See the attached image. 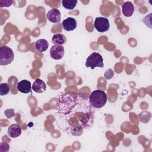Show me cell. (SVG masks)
I'll list each match as a JSON object with an SVG mask.
<instances>
[{
    "mask_svg": "<svg viewBox=\"0 0 152 152\" xmlns=\"http://www.w3.org/2000/svg\"><path fill=\"white\" fill-rule=\"evenodd\" d=\"M89 102L91 106L95 108H102L107 102L106 93L100 90L93 91L89 97Z\"/></svg>",
    "mask_w": 152,
    "mask_h": 152,
    "instance_id": "cell-1",
    "label": "cell"
},
{
    "mask_svg": "<svg viewBox=\"0 0 152 152\" xmlns=\"http://www.w3.org/2000/svg\"><path fill=\"white\" fill-rule=\"evenodd\" d=\"M14 58L12 50L7 46L0 48V65H7L11 64Z\"/></svg>",
    "mask_w": 152,
    "mask_h": 152,
    "instance_id": "cell-2",
    "label": "cell"
},
{
    "mask_svg": "<svg viewBox=\"0 0 152 152\" xmlns=\"http://www.w3.org/2000/svg\"><path fill=\"white\" fill-rule=\"evenodd\" d=\"M86 66L92 69L96 67L103 68L104 64L102 56L98 52H93L87 58L86 62Z\"/></svg>",
    "mask_w": 152,
    "mask_h": 152,
    "instance_id": "cell-3",
    "label": "cell"
},
{
    "mask_svg": "<svg viewBox=\"0 0 152 152\" xmlns=\"http://www.w3.org/2000/svg\"><path fill=\"white\" fill-rule=\"evenodd\" d=\"M94 27L99 33H104L109 30L110 24L109 20L103 17H96L94 21Z\"/></svg>",
    "mask_w": 152,
    "mask_h": 152,
    "instance_id": "cell-4",
    "label": "cell"
},
{
    "mask_svg": "<svg viewBox=\"0 0 152 152\" xmlns=\"http://www.w3.org/2000/svg\"><path fill=\"white\" fill-rule=\"evenodd\" d=\"M50 56L55 60H59L64 55V48L62 45H54L50 49Z\"/></svg>",
    "mask_w": 152,
    "mask_h": 152,
    "instance_id": "cell-5",
    "label": "cell"
},
{
    "mask_svg": "<svg viewBox=\"0 0 152 152\" xmlns=\"http://www.w3.org/2000/svg\"><path fill=\"white\" fill-rule=\"evenodd\" d=\"M62 27V28L66 31H73L77 27V21L72 17H68L63 20Z\"/></svg>",
    "mask_w": 152,
    "mask_h": 152,
    "instance_id": "cell-6",
    "label": "cell"
},
{
    "mask_svg": "<svg viewBox=\"0 0 152 152\" xmlns=\"http://www.w3.org/2000/svg\"><path fill=\"white\" fill-rule=\"evenodd\" d=\"M61 14L57 8H52L46 14L47 19L51 23H58L61 21Z\"/></svg>",
    "mask_w": 152,
    "mask_h": 152,
    "instance_id": "cell-7",
    "label": "cell"
},
{
    "mask_svg": "<svg viewBox=\"0 0 152 152\" xmlns=\"http://www.w3.org/2000/svg\"><path fill=\"white\" fill-rule=\"evenodd\" d=\"M31 83L27 80H23L17 84V90L22 93L27 94L31 92Z\"/></svg>",
    "mask_w": 152,
    "mask_h": 152,
    "instance_id": "cell-8",
    "label": "cell"
},
{
    "mask_svg": "<svg viewBox=\"0 0 152 152\" xmlns=\"http://www.w3.org/2000/svg\"><path fill=\"white\" fill-rule=\"evenodd\" d=\"M32 89L36 93H42L46 91V86L43 80L37 78L33 84Z\"/></svg>",
    "mask_w": 152,
    "mask_h": 152,
    "instance_id": "cell-9",
    "label": "cell"
},
{
    "mask_svg": "<svg viewBox=\"0 0 152 152\" xmlns=\"http://www.w3.org/2000/svg\"><path fill=\"white\" fill-rule=\"evenodd\" d=\"M122 12L124 16L129 17L132 15L134 12V6L130 1H127L124 3L122 5Z\"/></svg>",
    "mask_w": 152,
    "mask_h": 152,
    "instance_id": "cell-10",
    "label": "cell"
},
{
    "mask_svg": "<svg viewBox=\"0 0 152 152\" xmlns=\"http://www.w3.org/2000/svg\"><path fill=\"white\" fill-rule=\"evenodd\" d=\"M21 134V128L18 124H12L8 127V135L11 138H17Z\"/></svg>",
    "mask_w": 152,
    "mask_h": 152,
    "instance_id": "cell-11",
    "label": "cell"
},
{
    "mask_svg": "<svg viewBox=\"0 0 152 152\" xmlns=\"http://www.w3.org/2000/svg\"><path fill=\"white\" fill-rule=\"evenodd\" d=\"M49 47L48 42L45 39H39L34 43L35 49L40 52H43L46 51Z\"/></svg>",
    "mask_w": 152,
    "mask_h": 152,
    "instance_id": "cell-12",
    "label": "cell"
},
{
    "mask_svg": "<svg viewBox=\"0 0 152 152\" xmlns=\"http://www.w3.org/2000/svg\"><path fill=\"white\" fill-rule=\"evenodd\" d=\"M52 42L55 45H62L66 43V37L62 34H55L53 36L52 38Z\"/></svg>",
    "mask_w": 152,
    "mask_h": 152,
    "instance_id": "cell-13",
    "label": "cell"
},
{
    "mask_svg": "<svg viewBox=\"0 0 152 152\" xmlns=\"http://www.w3.org/2000/svg\"><path fill=\"white\" fill-rule=\"evenodd\" d=\"M77 0H62V6L66 10H73L76 5L77 4Z\"/></svg>",
    "mask_w": 152,
    "mask_h": 152,
    "instance_id": "cell-14",
    "label": "cell"
},
{
    "mask_svg": "<svg viewBox=\"0 0 152 152\" xmlns=\"http://www.w3.org/2000/svg\"><path fill=\"white\" fill-rule=\"evenodd\" d=\"M10 90V86L8 83H1L0 84V95L5 96L7 95Z\"/></svg>",
    "mask_w": 152,
    "mask_h": 152,
    "instance_id": "cell-15",
    "label": "cell"
},
{
    "mask_svg": "<svg viewBox=\"0 0 152 152\" xmlns=\"http://www.w3.org/2000/svg\"><path fill=\"white\" fill-rule=\"evenodd\" d=\"M14 2V1L11 0H1L0 1V7L1 8L2 7H10Z\"/></svg>",
    "mask_w": 152,
    "mask_h": 152,
    "instance_id": "cell-16",
    "label": "cell"
},
{
    "mask_svg": "<svg viewBox=\"0 0 152 152\" xmlns=\"http://www.w3.org/2000/svg\"><path fill=\"white\" fill-rule=\"evenodd\" d=\"M6 116L8 118H10L12 116H14L15 115V113L14 112V110L12 109H7L6 110H5L4 112Z\"/></svg>",
    "mask_w": 152,
    "mask_h": 152,
    "instance_id": "cell-17",
    "label": "cell"
}]
</instances>
